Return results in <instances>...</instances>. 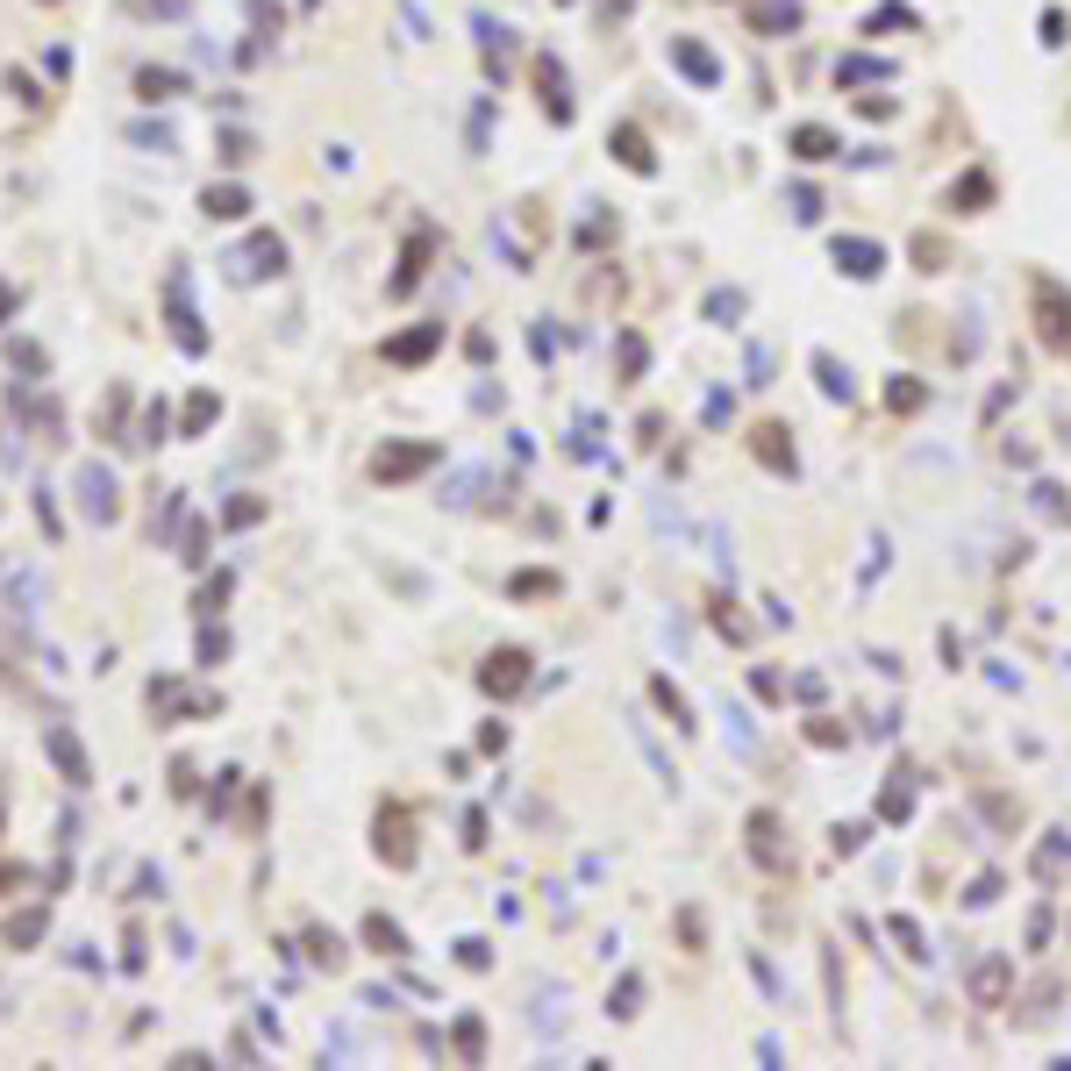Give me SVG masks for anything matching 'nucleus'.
Returning a JSON list of instances; mask_svg holds the SVG:
<instances>
[{
    "label": "nucleus",
    "instance_id": "nucleus-17",
    "mask_svg": "<svg viewBox=\"0 0 1071 1071\" xmlns=\"http://www.w3.org/2000/svg\"><path fill=\"white\" fill-rule=\"evenodd\" d=\"M607 150H615L628 172H657V158H651V143H643V129H636V122H622L615 136H607Z\"/></svg>",
    "mask_w": 1071,
    "mask_h": 1071
},
{
    "label": "nucleus",
    "instance_id": "nucleus-9",
    "mask_svg": "<svg viewBox=\"0 0 1071 1071\" xmlns=\"http://www.w3.org/2000/svg\"><path fill=\"white\" fill-rule=\"evenodd\" d=\"M751 857L764 864V872H786V864H793V850H786V836H779V814L772 807L751 814Z\"/></svg>",
    "mask_w": 1071,
    "mask_h": 1071
},
{
    "label": "nucleus",
    "instance_id": "nucleus-23",
    "mask_svg": "<svg viewBox=\"0 0 1071 1071\" xmlns=\"http://www.w3.org/2000/svg\"><path fill=\"white\" fill-rule=\"evenodd\" d=\"M1064 857H1071V836H1064V829H1050V836H1043V850H1035V879L1050 886V879L1064 872Z\"/></svg>",
    "mask_w": 1071,
    "mask_h": 1071
},
{
    "label": "nucleus",
    "instance_id": "nucleus-2",
    "mask_svg": "<svg viewBox=\"0 0 1071 1071\" xmlns=\"http://www.w3.org/2000/svg\"><path fill=\"white\" fill-rule=\"evenodd\" d=\"M72 493H79V515H87V522H115V515H122V486H115L108 465H79Z\"/></svg>",
    "mask_w": 1071,
    "mask_h": 1071
},
{
    "label": "nucleus",
    "instance_id": "nucleus-24",
    "mask_svg": "<svg viewBox=\"0 0 1071 1071\" xmlns=\"http://www.w3.org/2000/svg\"><path fill=\"white\" fill-rule=\"evenodd\" d=\"M365 943L379 950V958H407V936H400V922H386V914H371V922H365Z\"/></svg>",
    "mask_w": 1071,
    "mask_h": 1071
},
{
    "label": "nucleus",
    "instance_id": "nucleus-30",
    "mask_svg": "<svg viewBox=\"0 0 1071 1071\" xmlns=\"http://www.w3.org/2000/svg\"><path fill=\"white\" fill-rule=\"evenodd\" d=\"M900 779H908V772H893V786L879 793V814H886V822H908V807H914V793L900 786Z\"/></svg>",
    "mask_w": 1071,
    "mask_h": 1071
},
{
    "label": "nucleus",
    "instance_id": "nucleus-16",
    "mask_svg": "<svg viewBox=\"0 0 1071 1071\" xmlns=\"http://www.w3.org/2000/svg\"><path fill=\"white\" fill-rule=\"evenodd\" d=\"M786 143H793V158H807V165H822V158H836V150H843L836 129H822V122H801Z\"/></svg>",
    "mask_w": 1071,
    "mask_h": 1071
},
{
    "label": "nucleus",
    "instance_id": "nucleus-34",
    "mask_svg": "<svg viewBox=\"0 0 1071 1071\" xmlns=\"http://www.w3.org/2000/svg\"><path fill=\"white\" fill-rule=\"evenodd\" d=\"M814 371H822V394L850 400V371H836V357H814Z\"/></svg>",
    "mask_w": 1071,
    "mask_h": 1071
},
{
    "label": "nucleus",
    "instance_id": "nucleus-4",
    "mask_svg": "<svg viewBox=\"0 0 1071 1071\" xmlns=\"http://www.w3.org/2000/svg\"><path fill=\"white\" fill-rule=\"evenodd\" d=\"M165 315H172V344H179L186 357L208 350V329H200L194 300H186V271H179V265H172V279H165Z\"/></svg>",
    "mask_w": 1071,
    "mask_h": 1071
},
{
    "label": "nucleus",
    "instance_id": "nucleus-38",
    "mask_svg": "<svg viewBox=\"0 0 1071 1071\" xmlns=\"http://www.w3.org/2000/svg\"><path fill=\"white\" fill-rule=\"evenodd\" d=\"M807 743H822V751H836V743H850V728H836V722H829V714H822V722H807Z\"/></svg>",
    "mask_w": 1071,
    "mask_h": 1071
},
{
    "label": "nucleus",
    "instance_id": "nucleus-37",
    "mask_svg": "<svg viewBox=\"0 0 1071 1071\" xmlns=\"http://www.w3.org/2000/svg\"><path fill=\"white\" fill-rule=\"evenodd\" d=\"M258 515H265V500H250V493H244V500H229V515H222V522H229V529H250Z\"/></svg>",
    "mask_w": 1071,
    "mask_h": 1071
},
{
    "label": "nucleus",
    "instance_id": "nucleus-26",
    "mask_svg": "<svg viewBox=\"0 0 1071 1071\" xmlns=\"http://www.w3.org/2000/svg\"><path fill=\"white\" fill-rule=\"evenodd\" d=\"M215 415H222V400H215V394H194V400H186V415H179V436H200Z\"/></svg>",
    "mask_w": 1071,
    "mask_h": 1071
},
{
    "label": "nucleus",
    "instance_id": "nucleus-13",
    "mask_svg": "<svg viewBox=\"0 0 1071 1071\" xmlns=\"http://www.w3.org/2000/svg\"><path fill=\"white\" fill-rule=\"evenodd\" d=\"M429 250H436V229H415V236H407L400 271H394V294H415V279H422V265H429Z\"/></svg>",
    "mask_w": 1071,
    "mask_h": 1071
},
{
    "label": "nucleus",
    "instance_id": "nucleus-7",
    "mask_svg": "<svg viewBox=\"0 0 1071 1071\" xmlns=\"http://www.w3.org/2000/svg\"><path fill=\"white\" fill-rule=\"evenodd\" d=\"M43 751H50V764H58L65 786H93V764H87V751H79V736H72L65 722H50V728H43Z\"/></svg>",
    "mask_w": 1071,
    "mask_h": 1071
},
{
    "label": "nucleus",
    "instance_id": "nucleus-31",
    "mask_svg": "<svg viewBox=\"0 0 1071 1071\" xmlns=\"http://www.w3.org/2000/svg\"><path fill=\"white\" fill-rule=\"evenodd\" d=\"M222 601H229V572H215V579L194 593V615H215V607H222Z\"/></svg>",
    "mask_w": 1071,
    "mask_h": 1071
},
{
    "label": "nucleus",
    "instance_id": "nucleus-42",
    "mask_svg": "<svg viewBox=\"0 0 1071 1071\" xmlns=\"http://www.w3.org/2000/svg\"><path fill=\"white\" fill-rule=\"evenodd\" d=\"M222 651H229V636H222V628H200V665H215Z\"/></svg>",
    "mask_w": 1071,
    "mask_h": 1071
},
{
    "label": "nucleus",
    "instance_id": "nucleus-33",
    "mask_svg": "<svg viewBox=\"0 0 1071 1071\" xmlns=\"http://www.w3.org/2000/svg\"><path fill=\"white\" fill-rule=\"evenodd\" d=\"M172 436V415H165V400H150V415H143V436L136 444H165Z\"/></svg>",
    "mask_w": 1071,
    "mask_h": 1071
},
{
    "label": "nucleus",
    "instance_id": "nucleus-10",
    "mask_svg": "<svg viewBox=\"0 0 1071 1071\" xmlns=\"http://www.w3.org/2000/svg\"><path fill=\"white\" fill-rule=\"evenodd\" d=\"M436 344H444V321H422V329H407V336L386 344V365H422Z\"/></svg>",
    "mask_w": 1071,
    "mask_h": 1071
},
{
    "label": "nucleus",
    "instance_id": "nucleus-46",
    "mask_svg": "<svg viewBox=\"0 0 1071 1071\" xmlns=\"http://www.w3.org/2000/svg\"><path fill=\"white\" fill-rule=\"evenodd\" d=\"M457 1050H465V1058H479V1022H472V1014L457 1022Z\"/></svg>",
    "mask_w": 1071,
    "mask_h": 1071
},
{
    "label": "nucleus",
    "instance_id": "nucleus-3",
    "mask_svg": "<svg viewBox=\"0 0 1071 1071\" xmlns=\"http://www.w3.org/2000/svg\"><path fill=\"white\" fill-rule=\"evenodd\" d=\"M436 457H444V444H379V457H371V479H379V486H400V479H415V472H429Z\"/></svg>",
    "mask_w": 1071,
    "mask_h": 1071
},
{
    "label": "nucleus",
    "instance_id": "nucleus-49",
    "mask_svg": "<svg viewBox=\"0 0 1071 1071\" xmlns=\"http://www.w3.org/2000/svg\"><path fill=\"white\" fill-rule=\"evenodd\" d=\"M14 300H22V294H14V286H8V279H0V321H8V315H14Z\"/></svg>",
    "mask_w": 1071,
    "mask_h": 1071
},
{
    "label": "nucleus",
    "instance_id": "nucleus-40",
    "mask_svg": "<svg viewBox=\"0 0 1071 1071\" xmlns=\"http://www.w3.org/2000/svg\"><path fill=\"white\" fill-rule=\"evenodd\" d=\"M179 557H186V565H200V557H208V522H194V529H186V551H179Z\"/></svg>",
    "mask_w": 1071,
    "mask_h": 1071
},
{
    "label": "nucleus",
    "instance_id": "nucleus-41",
    "mask_svg": "<svg viewBox=\"0 0 1071 1071\" xmlns=\"http://www.w3.org/2000/svg\"><path fill=\"white\" fill-rule=\"evenodd\" d=\"M222 158H229V165L250 158V136H244V129H222Z\"/></svg>",
    "mask_w": 1071,
    "mask_h": 1071
},
{
    "label": "nucleus",
    "instance_id": "nucleus-36",
    "mask_svg": "<svg viewBox=\"0 0 1071 1071\" xmlns=\"http://www.w3.org/2000/svg\"><path fill=\"white\" fill-rule=\"evenodd\" d=\"M8 365L14 371H43V344H29V336H22V344H8Z\"/></svg>",
    "mask_w": 1071,
    "mask_h": 1071
},
{
    "label": "nucleus",
    "instance_id": "nucleus-39",
    "mask_svg": "<svg viewBox=\"0 0 1071 1071\" xmlns=\"http://www.w3.org/2000/svg\"><path fill=\"white\" fill-rule=\"evenodd\" d=\"M651 693H657V707H665V714H672V722H678V728H686V701H678V693H672V678H657V686H651Z\"/></svg>",
    "mask_w": 1071,
    "mask_h": 1071
},
{
    "label": "nucleus",
    "instance_id": "nucleus-20",
    "mask_svg": "<svg viewBox=\"0 0 1071 1071\" xmlns=\"http://www.w3.org/2000/svg\"><path fill=\"white\" fill-rule=\"evenodd\" d=\"M536 87H543V108L557 115V122H572V93H565V65L536 58Z\"/></svg>",
    "mask_w": 1071,
    "mask_h": 1071
},
{
    "label": "nucleus",
    "instance_id": "nucleus-25",
    "mask_svg": "<svg viewBox=\"0 0 1071 1071\" xmlns=\"http://www.w3.org/2000/svg\"><path fill=\"white\" fill-rule=\"evenodd\" d=\"M8 607H14V615H37V607H43L37 572H8Z\"/></svg>",
    "mask_w": 1071,
    "mask_h": 1071
},
{
    "label": "nucleus",
    "instance_id": "nucleus-50",
    "mask_svg": "<svg viewBox=\"0 0 1071 1071\" xmlns=\"http://www.w3.org/2000/svg\"><path fill=\"white\" fill-rule=\"evenodd\" d=\"M628 8H636V0H607V14H628Z\"/></svg>",
    "mask_w": 1071,
    "mask_h": 1071
},
{
    "label": "nucleus",
    "instance_id": "nucleus-6",
    "mask_svg": "<svg viewBox=\"0 0 1071 1071\" xmlns=\"http://www.w3.org/2000/svg\"><path fill=\"white\" fill-rule=\"evenodd\" d=\"M265 271H271V279L286 271V244H279L271 229H258V236H250V244L229 258V279H265Z\"/></svg>",
    "mask_w": 1071,
    "mask_h": 1071
},
{
    "label": "nucleus",
    "instance_id": "nucleus-12",
    "mask_svg": "<svg viewBox=\"0 0 1071 1071\" xmlns=\"http://www.w3.org/2000/svg\"><path fill=\"white\" fill-rule=\"evenodd\" d=\"M150 707H158V714H208L215 701H208V693H186L179 678H150Z\"/></svg>",
    "mask_w": 1071,
    "mask_h": 1071
},
{
    "label": "nucleus",
    "instance_id": "nucleus-43",
    "mask_svg": "<svg viewBox=\"0 0 1071 1071\" xmlns=\"http://www.w3.org/2000/svg\"><path fill=\"white\" fill-rule=\"evenodd\" d=\"M129 136H136V143H150V150H172V129H150V122H136Z\"/></svg>",
    "mask_w": 1071,
    "mask_h": 1071
},
{
    "label": "nucleus",
    "instance_id": "nucleus-1",
    "mask_svg": "<svg viewBox=\"0 0 1071 1071\" xmlns=\"http://www.w3.org/2000/svg\"><path fill=\"white\" fill-rule=\"evenodd\" d=\"M1029 300H1035V329H1043V344L1050 350H1071V294L1050 271H1035L1029 279Z\"/></svg>",
    "mask_w": 1071,
    "mask_h": 1071
},
{
    "label": "nucleus",
    "instance_id": "nucleus-8",
    "mask_svg": "<svg viewBox=\"0 0 1071 1071\" xmlns=\"http://www.w3.org/2000/svg\"><path fill=\"white\" fill-rule=\"evenodd\" d=\"M479 686L493 693V701H515V693L529 686V651H493L479 665Z\"/></svg>",
    "mask_w": 1071,
    "mask_h": 1071
},
{
    "label": "nucleus",
    "instance_id": "nucleus-11",
    "mask_svg": "<svg viewBox=\"0 0 1071 1071\" xmlns=\"http://www.w3.org/2000/svg\"><path fill=\"white\" fill-rule=\"evenodd\" d=\"M836 265L850 271V279H879L886 250H879V244H864V236H836Z\"/></svg>",
    "mask_w": 1071,
    "mask_h": 1071
},
{
    "label": "nucleus",
    "instance_id": "nucleus-5",
    "mask_svg": "<svg viewBox=\"0 0 1071 1071\" xmlns=\"http://www.w3.org/2000/svg\"><path fill=\"white\" fill-rule=\"evenodd\" d=\"M371 843H379V857L394 864V872H407V864H415V822H407V807H379Z\"/></svg>",
    "mask_w": 1071,
    "mask_h": 1071
},
{
    "label": "nucleus",
    "instance_id": "nucleus-28",
    "mask_svg": "<svg viewBox=\"0 0 1071 1071\" xmlns=\"http://www.w3.org/2000/svg\"><path fill=\"white\" fill-rule=\"evenodd\" d=\"M308 958L336 972V964H344V936H336V929H308Z\"/></svg>",
    "mask_w": 1071,
    "mask_h": 1071
},
{
    "label": "nucleus",
    "instance_id": "nucleus-22",
    "mask_svg": "<svg viewBox=\"0 0 1071 1071\" xmlns=\"http://www.w3.org/2000/svg\"><path fill=\"white\" fill-rule=\"evenodd\" d=\"M985 200H993V179H985V172H964L958 186H950V208H958V215H979Z\"/></svg>",
    "mask_w": 1071,
    "mask_h": 1071
},
{
    "label": "nucleus",
    "instance_id": "nucleus-48",
    "mask_svg": "<svg viewBox=\"0 0 1071 1071\" xmlns=\"http://www.w3.org/2000/svg\"><path fill=\"white\" fill-rule=\"evenodd\" d=\"M736 308H743V294H714V300H707V315H714V321H728Z\"/></svg>",
    "mask_w": 1071,
    "mask_h": 1071
},
{
    "label": "nucleus",
    "instance_id": "nucleus-21",
    "mask_svg": "<svg viewBox=\"0 0 1071 1071\" xmlns=\"http://www.w3.org/2000/svg\"><path fill=\"white\" fill-rule=\"evenodd\" d=\"M751 29H764V37H786V29H801V8H793V0H757V8H751Z\"/></svg>",
    "mask_w": 1071,
    "mask_h": 1071
},
{
    "label": "nucleus",
    "instance_id": "nucleus-19",
    "mask_svg": "<svg viewBox=\"0 0 1071 1071\" xmlns=\"http://www.w3.org/2000/svg\"><path fill=\"white\" fill-rule=\"evenodd\" d=\"M43 929H50V908H22L0 922V936H8V950H29V943H43Z\"/></svg>",
    "mask_w": 1071,
    "mask_h": 1071
},
{
    "label": "nucleus",
    "instance_id": "nucleus-45",
    "mask_svg": "<svg viewBox=\"0 0 1071 1071\" xmlns=\"http://www.w3.org/2000/svg\"><path fill=\"white\" fill-rule=\"evenodd\" d=\"M129 14H186V0H129Z\"/></svg>",
    "mask_w": 1071,
    "mask_h": 1071
},
{
    "label": "nucleus",
    "instance_id": "nucleus-27",
    "mask_svg": "<svg viewBox=\"0 0 1071 1071\" xmlns=\"http://www.w3.org/2000/svg\"><path fill=\"white\" fill-rule=\"evenodd\" d=\"M672 58H678V65H686V72H693V79H701V87H707V79H714V58H707V50H701V43H693V37H672Z\"/></svg>",
    "mask_w": 1071,
    "mask_h": 1071
},
{
    "label": "nucleus",
    "instance_id": "nucleus-14",
    "mask_svg": "<svg viewBox=\"0 0 1071 1071\" xmlns=\"http://www.w3.org/2000/svg\"><path fill=\"white\" fill-rule=\"evenodd\" d=\"M751 450H757V465L793 472V444H786V429H779V422H757V429H751Z\"/></svg>",
    "mask_w": 1071,
    "mask_h": 1071
},
{
    "label": "nucleus",
    "instance_id": "nucleus-47",
    "mask_svg": "<svg viewBox=\"0 0 1071 1071\" xmlns=\"http://www.w3.org/2000/svg\"><path fill=\"white\" fill-rule=\"evenodd\" d=\"M457 964H472V972H486V943L472 936V943H457Z\"/></svg>",
    "mask_w": 1071,
    "mask_h": 1071
},
{
    "label": "nucleus",
    "instance_id": "nucleus-29",
    "mask_svg": "<svg viewBox=\"0 0 1071 1071\" xmlns=\"http://www.w3.org/2000/svg\"><path fill=\"white\" fill-rule=\"evenodd\" d=\"M136 93H143V100H172L179 72H158V65H150V72H136Z\"/></svg>",
    "mask_w": 1071,
    "mask_h": 1071
},
{
    "label": "nucleus",
    "instance_id": "nucleus-15",
    "mask_svg": "<svg viewBox=\"0 0 1071 1071\" xmlns=\"http://www.w3.org/2000/svg\"><path fill=\"white\" fill-rule=\"evenodd\" d=\"M200 215H208V222H244L250 194H244V186H208V194H200Z\"/></svg>",
    "mask_w": 1071,
    "mask_h": 1071
},
{
    "label": "nucleus",
    "instance_id": "nucleus-18",
    "mask_svg": "<svg viewBox=\"0 0 1071 1071\" xmlns=\"http://www.w3.org/2000/svg\"><path fill=\"white\" fill-rule=\"evenodd\" d=\"M1008 979H1014V964H1008V958H985L979 972H972V1000H979V1008H1000Z\"/></svg>",
    "mask_w": 1071,
    "mask_h": 1071
},
{
    "label": "nucleus",
    "instance_id": "nucleus-32",
    "mask_svg": "<svg viewBox=\"0 0 1071 1071\" xmlns=\"http://www.w3.org/2000/svg\"><path fill=\"white\" fill-rule=\"evenodd\" d=\"M636 1000H643V979L628 972V979L615 985V1000H607V1014H622V1022H628V1014H636Z\"/></svg>",
    "mask_w": 1071,
    "mask_h": 1071
},
{
    "label": "nucleus",
    "instance_id": "nucleus-44",
    "mask_svg": "<svg viewBox=\"0 0 1071 1071\" xmlns=\"http://www.w3.org/2000/svg\"><path fill=\"white\" fill-rule=\"evenodd\" d=\"M893 943L908 950V958H922V929H914V922H893Z\"/></svg>",
    "mask_w": 1071,
    "mask_h": 1071
},
{
    "label": "nucleus",
    "instance_id": "nucleus-35",
    "mask_svg": "<svg viewBox=\"0 0 1071 1071\" xmlns=\"http://www.w3.org/2000/svg\"><path fill=\"white\" fill-rule=\"evenodd\" d=\"M507 593H515V601H536V593H557V579H551V572H522Z\"/></svg>",
    "mask_w": 1071,
    "mask_h": 1071
}]
</instances>
